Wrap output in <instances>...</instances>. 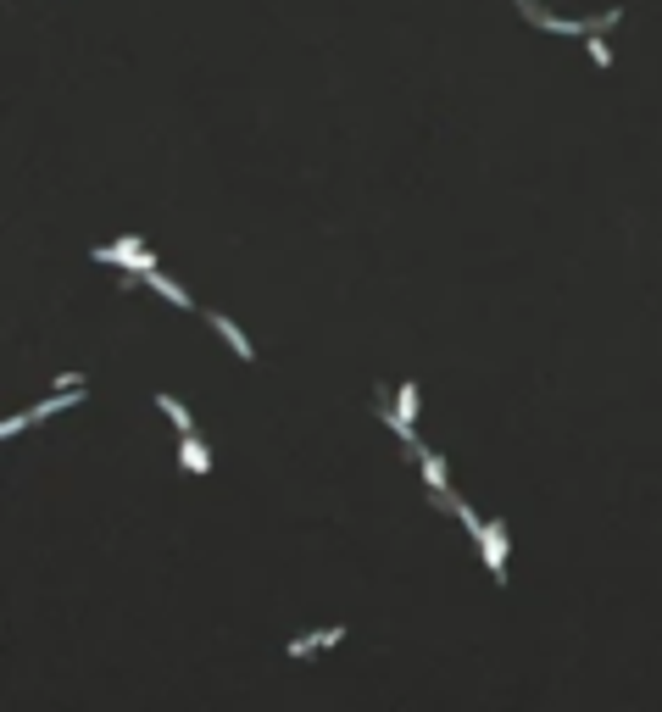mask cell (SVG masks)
I'll list each match as a JSON object with an SVG mask.
<instances>
[{
  "instance_id": "9c48e42d",
  "label": "cell",
  "mask_w": 662,
  "mask_h": 712,
  "mask_svg": "<svg viewBox=\"0 0 662 712\" xmlns=\"http://www.w3.org/2000/svg\"><path fill=\"white\" fill-rule=\"evenodd\" d=\"M156 407H162V417H168V423H173L178 434H195V417H190V407H184V401H173L168 390L156 395Z\"/></svg>"
},
{
  "instance_id": "7a4b0ae2",
  "label": "cell",
  "mask_w": 662,
  "mask_h": 712,
  "mask_svg": "<svg viewBox=\"0 0 662 712\" xmlns=\"http://www.w3.org/2000/svg\"><path fill=\"white\" fill-rule=\"evenodd\" d=\"M78 401H84V390H56V395H51V401H39L34 412H12V417H6V423H0V434H6V439H12V434H23V429H34V423H39V417H56V412H67V407H78Z\"/></svg>"
},
{
  "instance_id": "3957f363",
  "label": "cell",
  "mask_w": 662,
  "mask_h": 712,
  "mask_svg": "<svg viewBox=\"0 0 662 712\" xmlns=\"http://www.w3.org/2000/svg\"><path fill=\"white\" fill-rule=\"evenodd\" d=\"M479 546V557H485V574L495 579V584H507V523L501 518H490L485 523V534L473 540Z\"/></svg>"
},
{
  "instance_id": "8fae6325",
  "label": "cell",
  "mask_w": 662,
  "mask_h": 712,
  "mask_svg": "<svg viewBox=\"0 0 662 712\" xmlns=\"http://www.w3.org/2000/svg\"><path fill=\"white\" fill-rule=\"evenodd\" d=\"M451 512H457V518H462V529H468L473 540H479V534H485V518H479V512H473V507H468V501H451Z\"/></svg>"
},
{
  "instance_id": "30bf717a",
  "label": "cell",
  "mask_w": 662,
  "mask_h": 712,
  "mask_svg": "<svg viewBox=\"0 0 662 712\" xmlns=\"http://www.w3.org/2000/svg\"><path fill=\"white\" fill-rule=\"evenodd\" d=\"M396 412L418 429V384H396Z\"/></svg>"
},
{
  "instance_id": "4fadbf2b",
  "label": "cell",
  "mask_w": 662,
  "mask_h": 712,
  "mask_svg": "<svg viewBox=\"0 0 662 712\" xmlns=\"http://www.w3.org/2000/svg\"><path fill=\"white\" fill-rule=\"evenodd\" d=\"M51 384H56V390H84V373H56Z\"/></svg>"
},
{
  "instance_id": "277c9868",
  "label": "cell",
  "mask_w": 662,
  "mask_h": 712,
  "mask_svg": "<svg viewBox=\"0 0 662 712\" xmlns=\"http://www.w3.org/2000/svg\"><path fill=\"white\" fill-rule=\"evenodd\" d=\"M412 456H418V468H423V485H429V495H434V507H445L451 512V501H457V495H451V479H445V456L440 451H412Z\"/></svg>"
},
{
  "instance_id": "5b68a950",
  "label": "cell",
  "mask_w": 662,
  "mask_h": 712,
  "mask_svg": "<svg viewBox=\"0 0 662 712\" xmlns=\"http://www.w3.org/2000/svg\"><path fill=\"white\" fill-rule=\"evenodd\" d=\"M340 640H345V623H328V629H312V635H296V640L284 645V652H289V657L301 662V657H318V652H328V645H340Z\"/></svg>"
},
{
  "instance_id": "8992f818",
  "label": "cell",
  "mask_w": 662,
  "mask_h": 712,
  "mask_svg": "<svg viewBox=\"0 0 662 712\" xmlns=\"http://www.w3.org/2000/svg\"><path fill=\"white\" fill-rule=\"evenodd\" d=\"M178 468L195 473V479H206V473H212V446H206L201 434H184L178 439Z\"/></svg>"
},
{
  "instance_id": "52a82bcc",
  "label": "cell",
  "mask_w": 662,
  "mask_h": 712,
  "mask_svg": "<svg viewBox=\"0 0 662 712\" xmlns=\"http://www.w3.org/2000/svg\"><path fill=\"white\" fill-rule=\"evenodd\" d=\"M206 323H212V334H223V340H229V351L240 356V362H256V345L240 334V323H234V318H223V312H206Z\"/></svg>"
},
{
  "instance_id": "6da1fadb",
  "label": "cell",
  "mask_w": 662,
  "mask_h": 712,
  "mask_svg": "<svg viewBox=\"0 0 662 712\" xmlns=\"http://www.w3.org/2000/svg\"><path fill=\"white\" fill-rule=\"evenodd\" d=\"M95 262H106V267H122V273H156V250L145 245L139 234H122L117 245H95Z\"/></svg>"
},
{
  "instance_id": "ba28073f",
  "label": "cell",
  "mask_w": 662,
  "mask_h": 712,
  "mask_svg": "<svg viewBox=\"0 0 662 712\" xmlns=\"http://www.w3.org/2000/svg\"><path fill=\"white\" fill-rule=\"evenodd\" d=\"M145 284H151V289H156L162 301H173L178 312H190V306H195V301H190V289H184L178 279H168V273H162V267H156V273H145Z\"/></svg>"
},
{
  "instance_id": "7c38bea8",
  "label": "cell",
  "mask_w": 662,
  "mask_h": 712,
  "mask_svg": "<svg viewBox=\"0 0 662 712\" xmlns=\"http://www.w3.org/2000/svg\"><path fill=\"white\" fill-rule=\"evenodd\" d=\"M585 51H590V61H595L602 73H612V51H607V39H602V34H590V39H585Z\"/></svg>"
}]
</instances>
